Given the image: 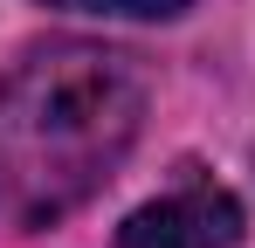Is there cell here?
Masks as SVG:
<instances>
[{
	"label": "cell",
	"mask_w": 255,
	"mask_h": 248,
	"mask_svg": "<svg viewBox=\"0 0 255 248\" xmlns=\"http://www.w3.org/2000/svg\"><path fill=\"white\" fill-rule=\"evenodd\" d=\"M145 124V76L118 48L48 41L0 76V221L55 228L125 165Z\"/></svg>",
	"instance_id": "cell-1"
},
{
	"label": "cell",
	"mask_w": 255,
	"mask_h": 248,
	"mask_svg": "<svg viewBox=\"0 0 255 248\" xmlns=\"http://www.w3.org/2000/svg\"><path fill=\"white\" fill-rule=\"evenodd\" d=\"M242 200L214 179H186L159 200H145L138 214H125L118 248H235L242 242Z\"/></svg>",
	"instance_id": "cell-2"
},
{
	"label": "cell",
	"mask_w": 255,
	"mask_h": 248,
	"mask_svg": "<svg viewBox=\"0 0 255 248\" xmlns=\"http://www.w3.org/2000/svg\"><path fill=\"white\" fill-rule=\"evenodd\" d=\"M48 7H62V14H138V21H166L186 0H48Z\"/></svg>",
	"instance_id": "cell-3"
}]
</instances>
